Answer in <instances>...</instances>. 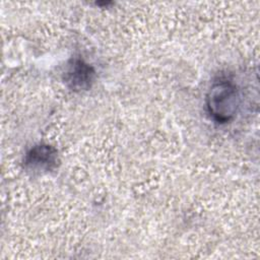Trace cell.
I'll list each match as a JSON object with an SVG mask.
<instances>
[{"mask_svg": "<svg viewBox=\"0 0 260 260\" xmlns=\"http://www.w3.org/2000/svg\"><path fill=\"white\" fill-rule=\"evenodd\" d=\"M206 110L210 118L218 124L231 122L237 115L241 95L237 84L226 78L213 81L205 98Z\"/></svg>", "mask_w": 260, "mask_h": 260, "instance_id": "obj_1", "label": "cell"}, {"mask_svg": "<svg viewBox=\"0 0 260 260\" xmlns=\"http://www.w3.org/2000/svg\"><path fill=\"white\" fill-rule=\"evenodd\" d=\"M95 79L94 68L80 58L71 59L63 73L65 85L73 91H84L91 87Z\"/></svg>", "mask_w": 260, "mask_h": 260, "instance_id": "obj_2", "label": "cell"}, {"mask_svg": "<svg viewBox=\"0 0 260 260\" xmlns=\"http://www.w3.org/2000/svg\"><path fill=\"white\" fill-rule=\"evenodd\" d=\"M57 149L49 144L40 143L34 145L23 158L24 168L32 173L42 174L53 171L57 167Z\"/></svg>", "mask_w": 260, "mask_h": 260, "instance_id": "obj_3", "label": "cell"}]
</instances>
